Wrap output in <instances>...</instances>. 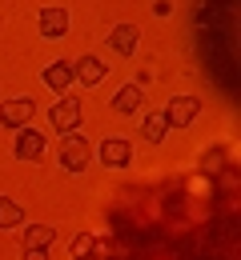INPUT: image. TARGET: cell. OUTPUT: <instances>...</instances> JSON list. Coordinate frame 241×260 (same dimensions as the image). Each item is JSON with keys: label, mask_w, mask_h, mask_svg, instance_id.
Segmentation results:
<instances>
[{"label": "cell", "mask_w": 241, "mask_h": 260, "mask_svg": "<svg viewBox=\"0 0 241 260\" xmlns=\"http://www.w3.org/2000/svg\"><path fill=\"white\" fill-rule=\"evenodd\" d=\"M44 148H48L44 132L16 128V136H12V152H16V160H40V156H44Z\"/></svg>", "instance_id": "1"}, {"label": "cell", "mask_w": 241, "mask_h": 260, "mask_svg": "<svg viewBox=\"0 0 241 260\" xmlns=\"http://www.w3.org/2000/svg\"><path fill=\"white\" fill-rule=\"evenodd\" d=\"M33 112H36V104L29 96H16V100H4V104H0V124H4V128H24V124H29V120H33Z\"/></svg>", "instance_id": "2"}, {"label": "cell", "mask_w": 241, "mask_h": 260, "mask_svg": "<svg viewBox=\"0 0 241 260\" xmlns=\"http://www.w3.org/2000/svg\"><path fill=\"white\" fill-rule=\"evenodd\" d=\"M57 160H61V168H69V172H81V168L89 164V144H85V136H65Z\"/></svg>", "instance_id": "3"}, {"label": "cell", "mask_w": 241, "mask_h": 260, "mask_svg": "<svg viewBox=\"0 0 241 260\" xmlns=\"http://www.w3.org/2000/svg\"><path fill=\"white\" fill-rule=\"evenodd\" d=\"M197 112H201V100H197V96H173L169 108H165V120L177 124V128H185V124L197 120Z\"/></svg>", "instance_id": "4"}, {"label": "cell", "mask_w": 241, "mask_h": 260, "mask_svg": "<svg viewBox=\"0 0 241 260\" xmlns=\"http://www.w3.org/2000/svg\"><path fill=\"white\" fill-rule=\"evenodd\" d=\"M48 124L57 132H76L81 128V100H61V104L48 112Z\"/></svg>", "instance_id": "5"}, {"label": "cell", "mask_w": 241, "mask_h": 260, "mask_svg": "<svg viewBox=\"0 0 241 260\" xmlns=\"http://www.w3.org/2000/svg\"><path fill=\"white\" fill-rule=\"evenodd\" d=\"M137 24H117L113 32L104 36V44H109V52H117V56H129V52H137Z\"/></svg>", "instance_id": "6"}, {"label": "cell", "mask_w": 241, "mask_h": 260, "mask_svg": "<svg viewBox=\"0 0 241 260\" xmlns=\"http://www.w3.org/2000/svg\"><path fill=\"white\" fill-rule=\"evenodd\" d=\"M104 60L101 56H81V60H72V76L81 80V84H101L104 80Z\"/></svg>", "instance_id": "7"}, {"label": "cell", "mask_w": 241, "mask_h": 260, "mask_svg": "<svg viewBox=\"0 0 241 260\" xmlns=\"http://www.w3.org/2000/svg\"><path fill=\"white\" fill-rule=\"evenodd\" d=\"M36 24H40V32L48 36V40H57V36H65V28H69V12L65 8H44L36 16Z\"/></svg>", "instance_id": "8"}, {"label": "cell", "mask_w": 241, "mask_h": 260, "mask_svg": "<svg viewBox=\"0 0 241 260\" xmlns=\"http://www.w3.org/2000/svg\"><path fill=\"white\" fill-rule=\"evenodd\" d=\"M72 80H76V76H72V60H52V64L44 68V84H48L52 92H65Z\"/></svg>", "instance_id": "9"}, {"label": "cell", "mask_w": 241, "mask_h": 260, "mask_svg": "<svg viewBox=\"0 0 241 260\" xmlns=\"http://www.w3.org/2000/svg\"><path fill=\"white\" fill-rule=\"evenodd\" d=\"M141 100H145L141 84H125V88H117V96H113V108H117L121 116H133V112L141 108Z\"/></svg>", "instance_id": "10"}, {"label": "cell", "mask_w": 241, "mask_h": 260, "mask_svg": "<svg viewBox=\"0 0 241 260\" xmlns=\"http://www.w3.org/2000/svg\"><path fill=\"white\" fill-rule=\"evenodd\" d=\"M20 240H24V248H48V244L57 240V228H48V224H29L24 232H20Z\"/></svg>", "instance_id": "11"}, {"label": "cell", "mask_w": 241, "mask_h": 260, "mask_svg": "<svg viewBox=\"0 0 241 260\" xmlns=\"http://www.w3.org/2000/svg\"><path fill=\"white\" fill-rule=\"evenodd\" d=\"M101 160L109 164V168L129 164V144H125V140H104V144H101Z\"/></svg>", "instance_id": "12"}, {"label": "cell", "mask_w": 241, "mask_h": 260, "mask_svg": "<svg viewBox=\"0 0 241 260\" xmlns=\"http://www.w3.org/2000/svg\"><path fill=\"white\" fill-rule=\"evenodd\" d=\"M24 224V208L8 196H0V228H20Z\"/></svg>", "instance_id": "13"}, {"label": "cell", "mask_w": 241, "mask_h": 260, "mask_svg": "<svg viewBox=\"0 0 241 260\" xmlns=\"http://www.w3.org/2000/svg\"><path fill=\"white\" fill-rule=\"evenodd\" d=\"M165 128H169L165 112H157V116H145V140H149V144H161V140H165Z\"/></svg>", "instance_id": "14"}, {"label": "cell", "mask_w": 241, "mask_h": 260, "mask_svg": "<svg viewBox=\"0 0 241 260\" xmlns=\"http://www.w3.org/2000/svg\"><path fill=\"white\" fill-rule=\"evenodd\" d=\"M24 260H48V248H24Z\"/></svg>", "instance_id": "15"}]
</instances>
